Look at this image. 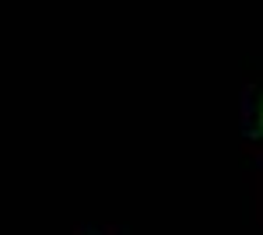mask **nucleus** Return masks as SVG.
I'll return each mask as SVG.
<instances>
[{"label":"nucleus","mask_w":263,"mask_h":235,"mask_svg":"<svg viewBox=\"0 0 263 235\" xmlns=\"http://www.w3.org/2000/svg\"><path fill=\"white\" fill-rule=\"evenodd\" d=\"M260 130H263V109H260Z\"/></svg>","instance_id":"nucleus-1"}]
</instances>
